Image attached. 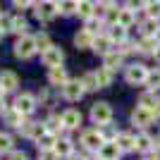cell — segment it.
<instances>
[{
  "instance_id": "30bf717a",
  "label": "cell",
  "mask_w": 160,
  "mask_h": 160,
  "mask_svg": "<svg viewBox=\"0 0 160 160\" xmlns=\"http://www.w3.org/2000/svg\"><path fill=\"white\" fill-rule=\"evenodd\" d=\"M139 105L146 108L153 117H160V98L155 93H143V96H141V100H139Z\"/></svg>"
},
{
  "instance_id": "4dcf8cb0",
  "label": "cell",
  "mask_w": 160,
  "mask_h": 160,
  "mask_svg": "<svg viewBox=\"0 0 160 160\" xmlns=\"http://www.w3.org/2000/svg\"><path fill=\"white\" fill-rule=\"evenodd\" d=\"M27 29H29V24H27V19H24V17H12V29H10V31L24 36V33H27Z\"/></svg>"
},
{
  "instance_id": "1f68e13d",
  "label": "cell",
  "mask_w": 160,
  "mask_h": 160,
  "mask_svg": "<svg viewBox=\"0 0 160 160\" xmlns=\"http://www.w3.org/2000/svg\"><path fill=\"white\" fill-rule=\"evenodd\" d=\"M55 141H58V139H55V134H53V132H46V134L38 139V151H41V148H53Z\"/></svg>"
},
{
  "instance_id": "d4e9b609",
  "label": "cell",
  "mask_w": 160,
  "mask_h": 160,
  "mask_svg": "<svg viewBox=\"0 0 160 160\" xmlns=\"http://www.w3.org/2000/svg\"><path fill=\"white\" fill-rule=\"evenodd\" d=\"M53 148H55V153L60 155V158H69V155H72V141L69 139H58Z\"/></svg>"
},
{
  "instance_id": "44dd1931",
  "label": "cell",
  "mask_w": 160,
  "mask_h": 160,
  "mask_svg": "<svg viewBox=\"0 0 160 160\" xmlns=\"http://www.w3.org/2000/svg\"><path fill=\"white\" fill-rule=\"evenodd\" d=\"M108 36H110V41L112 43H124L127 41V27H122V24H115V27H110V31H108Z\"/></svg>"
},
{
  "instance_id": "484cf974",
  "label": "cell",
  "mask_w": 160,
  "mask_h": 160,
  "mask_svg": "<svg viewBox=\"0 0 160 160\" xmlns=\"http://www.w3.org/2000/svg\"><path fill=\"white\" fill-rule=\"evenodd\" d=\"M58 2V12H62V14H77V7H79V2L77 0H55Z\"/></svg>"
},
{
  "instance_id": "4316f807",
  "label": "cell",
  "mask_w": 160,
  "mask_h": 160,
  "mask_svg": "<svg viewBox=\"0 0 160 160\" xmlns=\"http://www.w3.org/2000/svg\"><path fill=\"white\" fill-rule=\"evenodd\" d=\"M141 29H143V36H158L160 24H158V19H151V17H148V19L141 24Z\"/></svg>"
},
{
  "instance_id": "ab89813d",
  "label": "cell",
  "mask_w": 160,
  "mask_h": 160,
  "mask_svg": "<svg viewBox=\"0 0 160 160\" xmlns=\"http://www.w3.org/2000/svg\"><path fill=\"white\" fill-rule=\"evenodd\" d=\"M129 10H139V7H146V0H127Z\"/></svg>"
},
{
  "instance_id": "7bdbcfd3",
  "label": "cell",
  "mask_w": 160,
  "mask_h": 160,
  "mask_svg": "<svg viewBox=\"0 0 160 160\" xmlns=\"http://www.w3.org/2000/svg\"><path fill=\"white\" fill-rule=\"evenodd\" d=\"M115 2H117V0H98V5H100V7H112Z\"/></svg>"
},
{
  "instance_id": "83f0119b",
  "label": "cell",
  "mask_w": 160,
  "mask_h": 160,
  "mask_svg": "<svg viewBox=\"0 0 160 160\" xmlns=\"http://www.w3.org/2000/svg\"><path fill=\"white\" fill-rule=\"evenodd\" d=\"M81 84H84L86 91H96V88H100L98 86V79H96V72H86L84 77H81Z\"/></svg>"
},
{
  "instance_id": "603a6c76",
  "label": "cell",
  "mask_w": 160,
  "mask_h": 160,
  "mask_svg": "<svg viewBox=\"0 0 160 160\" xmlns=\"http://www.w3.org/2000/svg\"><path fill=\"white\" fill-rule=\"evenodd\" d=\"M96 79H98L100 88H108L110 84H112V72H110L108 67H98V69H96Z\"/></svg>"
},
{
  "instance_id": "8d00e7d4",
  "label": "cell",
  "mask_w": 160,
  "mask_h": 160,
  "mask_svg": "<svg viewBox=\"0 0 160 160\" xmlns=\"http://www.w3.org/2000/svg\"><path fill=\"white\" fill-rule=\"evenodd\" d=\"M146 14L151 19H160V2H153V5H146Z\"/></svg>"
},
{
  "instance_id": "ba28073f",
  "label": "cell",
  "mask_w": 160,
  "mask_h": 160,
  "mask_svg": "<svg viewBox=\"0 0 160 160\" xmlns=\"http://www.w3.org/2000/svg\"><path fill=\"white\" fill-rule=\"evenodd\" d=\"M33 108H36V98H33L31 93H19L17 96V100H14V110L22 115H31Z\"/></svg>"
},
{
  "instance_id": "b9f144b4",
  "label": "cell",
  "mask_w": 160,
  "mask_h": 160,
  "mask_svg": "<svg viewBox=\"0 0 160 160\" xmlns=\"http://www.w3.org/2000/svg\"><path fill=\"white\" fill-rule=\"evenodd\" d=\"M10 160H29V158H27V153H19V151H17V153L10 155Z\"/></svg>"
},
{
  "instance_id": "7dc6e473",
  "label": "cell",
  "mask_w": 160,
  "mask_h": 160,
  "mask_svg": "<svg viewBox=\"0 0 160 160\" xmlns=\"http://www.w3.org/2000/svg\"><path fill=\"white\" fill-rule=\"evenodd\" d=\"M153 2H160V0H146V5H153Z\"/></svg>"
},
{
  "instance_id": "277c9868",
  "label": "cell",
  "mask_w": 160,
  "mask_h": 160,
  "mask_svg": "<svg viewBox=\"0 0 160 160\" xmlns=\"http://www.w3.org/2000/svg\"><path fill=\"white\" fill-rule=\"evenodd\" d=\"M91 120L96 122V124H110V120H112V108L108 105V103H93V108H91Z\"/></svg>"
},
{
  "instance_id": "4fadbf2b",
  "label": "cell",
  "mask_w": 160,
  "mask_h": 160,
  "mask_svg": "<svg viewBox=\"0 0 160 160\" xmlns=\"http://www.w3.org/2000/svg\"><path fill=\"white\" fill-rule=\"evenodd\" d=\"M132 122L134 124H136V127H148V124H151V122H153V115L148 112L146 108H134L132 110Z\"/></svg>"
},
{
  "instance_id": "836d02e7",
  "label": "cell",
  "mask_w": 160,
  "mask_h": 160,
  "mask_svg": "<svg viewBox=\"0 0 160 160\" xmlns=\"http://www.w3.org/2000/svg\"><path fill=\"white\" fill-rule=\"evenodd\" d=\"M12 151V136L10 134H0V153Z\"/></svg>"
},
{
  "instance_id": "d6a6232c",
  "label": "cell",
  "mask_w": 160,
  "mask_h": 160,
  "mask_svg": "<svg viewBox=\"0 0 160 160\" xmlns=\"http://www.w3.org/2000/svg\"><path fill=\"white\" fill-rule=\"evenodd\" d=\"M103 24H105L103 19H98V17H91V19H86V27H84V29H86V31H91L93 36H98V29L103 27Z\"/></svg>"
},
{
  "instance_id": "7c38bea8",
  "label": "cell",
  "mask_w": 160,
  "mask_h": 160,
  "mask_svg": "<svg viewBox=\"0 0 160 160\" xmlns=\"http://www.w3.org/2000/svg\"><path fill=\"white\" fill-rule=\"evenodd\" d=\"M93 33L86 31V29H79V31L74 33V46L79 48V50H86V48H93Z\"/></svg>"
},
{
  "instance_id": "f1b7e54d",
  "label": "cell",
  "mask_w": 160,
  "mask_h": 160,
  "mask_svg": "<svg viewBox=\"0 0 160 160\" xmlns=\"http://www.w3.org/2000/svg\"><path fill=\"white\" fill-rule=\"evenodd\" d=\"M146 86L151 88V91H158V88H160V69H148Z\"/></svg>"
},
{
  "instance_id": "5bb4252c",
  "label": "cell",
  "mask_w": 160,
  "mask_h": 160,
  "mask_svg": "<svg viewBox=\"0 0 160 160\" xmlns=\"http://www.w3.org/2000/svg\"><path fill=\"white\" fill-rule=\"evenodd\" d=\"M79 124H81V112H79V110L69 108V110L62 112V127H65V129H77Z\"/></svg>"
},
{
  "instance_id": "e575fe53",
  "label": "cell",
  "mask_w": 160,
  "mask_h": 160,
  "mask_svg": "<svg viewBox=\"0 0 160 160\" xmlns=\"http://www.w3.org/2000/svg\"><path fill=\"white\" fill-rule=\"evenodd\" d=\"M60 155L55 153V148H41L38 151V160H58Z\"/></svg>"
},
{
  "instance_id": "e0dca14e",
  "label": "cell",
  "mask_w": 160,
  "mask_h": 160,
  "mask_svg": "<svg viewBox=\"0 0 160 160\" xmlns=\"http://www.w3.org/2000/svg\"><path fill=\"white\" fill-rule=\"evenodd\" d=\"M112 46H115V43L110 41L108 33H98V36L93 38V50H96V53H100V55H108Z\"/></svg>"
},
{
  "instance_id": "9a60e30c",
  "label": "cell",
  "mask_w": 160,
  "mask_h": 160,
  "mask_svg": "<svg viewBox=\"0 0 160 160\" xmlns=\"http://www.w3.org/2000/svg\"><path fill=\"white\" fill-rule=\"evenodd\" d=\"M122 60H124V55L120 50H110L108 55H103V67H108L110 72H115V69L122 67Z\"/></svg>"
},
{
  "instance_id": "d6986e66",
  "label": "cell",
  "mask_w": 160,
  "mask_h": 160,
  "mask_svg": "<svg viewBox=\"0 0 160 160\" xmlns=\"http://www.w3.org/2000/svg\"><path fill=\"white\" fill-rule=\"evenodd\" d=\"M160 46V41L155 38V36H143V38H141V43L136 48H139L141 53L143 55H155V48Z\"/></svg>"
},
{
  "instance_id": "52a82bcc",
  "label": "cell",
  "mask_w": 160,
  "mask_h": 160,
  "mask_svg": "<svg viewBox=\"0 0 160 160\" xmlns=\"http://www.w3.org/2000/svg\"><path fill=\"white\" fill-rule=\"evenodd\" d=\"M81 143H84L88 151H96V153H98L100 146L105 143V139H103V134H100L98 129H91V132H84V136H81Z\"/></svg>"
},
{
  "instance_id": "74e56055",
  "label": "cell",
  "mask_w": 160,
  "mask_h": 160,
  "mask_svg": "<svg viewBox=\"0 0 160 160\" xmlns=\"http://www.w3.org/2000/svg\"><path fill=\"white\" fill-rule=\"evenodd\" d=\"M100 134H103V139H105V141H115V139H117V132H115L112 127H108V124H103Z\"/></svg>"
},
{
  "instance_id": "60d3db41",
  "label": "cell",
  "mask_w": 160,
  "mask_h": 160,
  "mask_svg": "<svg viewBox=\"0 0 160 160\" xmlns=\"http://www.w3.org/2000/svg\"><path fill=\"white\" fill-rule=\"evenodd\" d=\"M48 127H50V132H55L58 127H62V117H50V120H48Z\"/></svg>"
},
{
  "instance_id": "5b68a950",
  "label": "cell",
  "mask_w": 160,
  "mask_h": 160,
  "mask_svg": "<svg viewBox=\"0 0 160 160\" xmlns=\"http://www.w3.org/2000/svg\"><path fill=\"white\" fill-rule=\"evenodd\" d=\"M84 84H81V79H69L62 86V98L65 100H69V103H74V100H79L81 96H84Z\"/></svg>"
},
{
  "instance_id": "8fae6325",
  "label": "cell",
  "mask_w": 160,
  "mask_h": 160,
  "mask_svg": "<svg viewBox=\"0 0 160 160\" xmlns=\"http://www.w3.org/2000/svg\"><path fill=\"white\" fill-rule=\"evenodd\" d=\"M120 146L115 143V141H105L103 146H100V151H98V155H100V160H120Z\"/></svg>"
},
{
  "instance_id": "f546056e",
  "label": "cell",
  "mask_w": 160,
  "mask_h": 160,
  "mask_svg": "<svg viewBox=\"0 0 160 160\" xmlns=\"http://www.w3.org/2000/svg\"><path fill=\"white\" fill-rule=\"evenodd\" d=\"M151 148H153V139H151L148 134H139V136H136V151H143V153H146Z\"/></svg>"
},
{
  "instance_id": "9c48e42d",
  "label": "cell",
  "mask_w": 160,
  "mask_h": 160,
  "mask_svg": "<svg viewBox=\"0 0 160 160\" xmlns=\"http://www.w3.org/2000/svg\"><path fill=\"white\" fill-rule=\"evenodd\" d=\"M19 132L27 136V139H33V141H38L43 134H46V127L41 124V122H24L19 127Z\"/></svg>"
},
{
  "instance_id": "7402d4cb",
  "label": "cell",
  "mask_w": 160,
  "mask_h": 160,
  "mask_svg": "<svg viewBox=\"0 0 160 160\" xmlns=\"http://www.w3.org/2000/svg\"><path fill=\"white\" fill-rule=\"evenodd\" d=\"M77 14H79L81 19H91V17H96V5L91 0H81L79 7H77Z\"/></svg>"
},
{
  "instance_id": "8992f818",
  "label": "cell",
  "mask_w": 160,
  "mask_h": 160,
  "mask_svg": "<svg viewBox=\"0 0 160 160\" xmlns=\"http://www.w3.org/2000/svg\"><path fill=\"white\" fill-rule=\"evenodd\" d=\"M41 60H43V65L46 67H60L62 65V60H65V53H62V48H58V46H50L48 50H43L41 53Z\"/></svg>"
},
{
  "instance_id": "f35d334b",
  "label": "cell",
  "mask_w": 160,
  "mask_h": 160,
  "mask_svg": "<svg viewBox=\"0 0 160 160\" xmlns=\"http://www.w3.org/2000/svg\"><path fill=\"white\" fill-rule=\"evenodd\" d=\"M12 2H14V7H17V10H27V7L33 5V0H12Z\"/></svg>"
},
{
  "instance_id": "ffe728a7",
  "label": "cell",
  "mask_w": 160,
  "mask_h": 160,
  "mask_svg": "<svg viewBox=\"0 0 160 160\" xmlns=\"http://www.w3.org/2000/svg\"><path fill=\"white\" fill-rule=\"evenodd\" d=\"M115 143L120 146V151H136V136L132 134H117Z\"/></svg>"
},
{
  "instance_id": "cb8c5ba5",
  "label": "cell",
  "mask_w": 160,
  "mask_h": 160,
  "mask_svg": "<svg viewBox=\"0 0 160 160\" xmlns=\"http://www.w3.org/2000/svg\"><path fill=\"white\" fill-rule=\"evenodd\" d=\"M134 22H136V14H134V10H129V7H122L120 14H117V24H122V27H132Z\"/></svg>"
},
{
  "instance_id": "6da1fadb",
  "label": "cell",
  "mask_w": 160,
  "mask_h": 160,
  "mask_svg": "<svg viewBox=\"0 0 160 160\" xmlns=\"http://www.w3.org/2000/svg\"><path fill=\"white\" fill-rule=\"evenodd\" d=\"M38 48H36V36H19L17 38V43H14V55L17 58H22V60H29L33 53H36Z\"/></svg>"
},
{
  "instance_id": "bcb514c9",
  "label": "cell",
  "mask_w": 160,
  "mask_h": 160,
  "mask_svg": "<svg viewBox=\"0 0 160 160\" xmlns=\"http://www.w3.org/2000/svg\"><path fill=\"white\" fill-rule=\"evenodd\" d=\"M67 160H86V158H81V155H74V153H72V155H69Z\"/></svg>"
},
{
  "instance_id": "ac0fdd59",
  "label": "cell",
  "mask_w": 160,
  "mask_h": 160,
  "mask_svg": "<svg viewBox=\"0 0 160 160\" xmlns=\"http://www.w3.org/2000/svg\"><path fill=\"white\" fill-rule=\"evenodd\" d=\"M19 86V77L14 72H0V88L2 91H14Z\"/></svg>"
},
{
  "instance_id": "2e32d148",
  "label": "cell",
  "mask_w": 160,
  "mask_h": 160,
  "mask_svg": "<svg viewBox=\"0 0 160 160\" xmlns=\"http://www.w3.org/2000/svg\"><path fill=\"white\" fill-rule=\"evenodd\" d=\"M48 81L53 84V86H65L67 81H69V77H67V69L65 67H53L50 69V74H48Z\"/></svg>"
},
{
  "instance_id": "f6af8a7d",
  "label": "cell",
  "mask_w": 160,
  "mask_h": 160,
  "mask_svg": "<svg viewBox=\"0 0 160 160\" xmlns=\"http://www.w3.org/2000/svg\"><path fill=\"white\" fill-rule=\"evenodd\" d=\"M153 58H155V62H160V46L155 48V55H153Z\"/></svg>"
},
{
  "instance_id": "7a4b0ae2",
  "label": "cell",
  "mask_w": 160,
  "mask_h": 160,
  "mask_svg": "<svg viewBox=\"0 0 160 160\" xmlns=\"http://www.w3.org/2000/svg\"><path fill=\"white\" fill-rule=\"evenodd\" d=\"M124 79H127V84H132V86L146 84V79H148V67L141 65V62H134V65H129L127 69H124Z\"/></svg>"
},
{
  "instance_id": "c3c4849f",
  "label": "cell",
  "mask_w": 160,
  "mask_h": 160,
  "mask_svg": "<svg viewBox=\"0 0 160 160\" xmlns=\"http://www.w3.org/2000/svg\"><path fill=\"white\" fill-rule=\"evenodd\" d=\"M77 2H81V0H77Z\"/></svg>"
},
{
  "instance_id": "ee69618b",
  "label": "cell",
  "mask_w": 160,
  "mask_h": 160,
  "mask_svg": "<svg viewBox=\"0 0 160 160\" xmlns=\"http://www.w3.org/2000/svg\"><path fill=\"white\" fill-rule=\"evenodd\" d=\"M153 160H160V146H155V153H153Z\"/></svg>"
},
{
  "instance_id": "3957f363",
  "label": "cell",
  "mask_w": 160,
  "mask_h": 160,
  "mask_svg": "<svg viewBox=\"0 0 160 160\" xmlns=\"http://www.w3.org/2000/svg\"><path fill=\"white\" fill-rule=\"evenodd\" d=\"M33 14H36L38 22L48 24V22H53L58 17V2L55 0H41L38 5H36V10H33Z\"/></svg>"
},
{
  "instance_id": "d590c367",
  "label": "cell",
  "mask_w": 160,
  "mask_h": 160,
  "mask_svg": "<svg viewBox=\"0 0 160 160\" xmlns=\"http://www.w3.org/2000/svg\"><path fill=\"white\" fill-rule=\"evenodd\" d=\"M36 48H38V50H48V48H50L48 33H38V36H36Z\"/></svg>"
}]
</instances>
